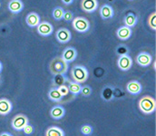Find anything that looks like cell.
Masks as SVG:
<instances>
[{"label": "cell", "mask_w": 156, "mask_h": 136, "mask_svg": "<svg viewBox=\"0 0 156 136\" xmlns=\"http://www.w3.org/2000/svg\"><path fill=\"white\" fill-rule=\"evenodd\" d=\"M130 1H131V0H130Z\"/></svg>", "instance_id": "8d00e7d4"}, {"label": "cell", "mask_w": 156, "mask_h": 136, "mask_svg": "<svg viewBox=\"0 0 156 136\" xmlns=\"http://www.w3.org/2000/svg\"><path fill=\"white\" fill-rule=\"evenodd\" d=\"M71 75L74 80V82L78 83V84H83L84 83L89 76L88 70L83 66V65H75L72 68L71 71Z\"/></svg>", "instance_id": "3957f363"}, {"label": "cell", "mask_w": 156, "mask_h": 136, "mask_svg": "<svg viewBox=\"0 0 156 136\" xmlns=\"http://www.w3.org/2000/svg\"><path fill=\"white\" fill-rule=\"evenodd\" d=\"M101 96H102L103 100H105V101H106V102H110L111 100H113L114 97H115L113 87H111V86H106V87H105V88L103 89V91H102Z\"/></svg>", "instance_id": "44dd1931"}, {"label": "cell", "mask_w": 156, "mask_h": 136, "mask_svg": "<svg viewBox=\"0 0 156 136\" xmlns=\"http://www.w3.org/2000/svg\"><path fill=\"white\" fill-rule=\"evenodd\" d=\"M63 19L66 21V22H70L74 19V15L71 11H66L64 13V16H63Z\"/></svg>", "instance_id": "4dcf8cb0"}, {"label": "cell", "mask_w": 156, "mask_h": 136, "mask_svg": "<svg viewBox=\"0 0 156 136\" xmlns=\"http://www.w3.org/2000/svg\"><path fill=\"white\" fill-rule=\"evenodd\" d=\"M142 90L143 86L138 81H131L126 85V91L133 95H138L139 93H141Z\"/></svg>", "instance_id": "7c38bea8"}, {"label": "cell", "mask_w": 156, "mask_h": 136, "mask_svg": "<svg viewBox=\"0 0 156 136\" xmlns=\"http://www.w3.org/2000/svg\"><path fill=\"white\" fill-rule=\"evenodd\" d=\"M152 61H153V58H152V55L146 52H142L140 53L137 57H136V63L140 65V66H143V67H147L149 66L151 64H152Z\"/></svg>", "instance_id": "ba28073f"}, {"label": "cell", "mask_w": 156, "mask_h": 136, "mask_svg": "<svg viewBox=\"0 0 156 136\" xmlns=\"http://www.w3.org/2000/svg\"><path fill=\"white\" fill-rule=\"evenodd\" d=\"M83 96L84 97H88L92 94V88L88 85H85V86H83L82 89H81V92H80Z\"/></svg>", "instance_id": "f1b7e54d"}, {"label": "cell", "mask_w": 156, "mask_h": 136, "mask_svg": "<svg viewBox=\"0 0 156 136\" xmlns=\"http://www.w3.org/2000/svg\"><path fill=\"white\" fill-rule=\"evenodd\" d=\"M117 65L122 71H129L133 66V60L128 54L119 56L117 60Z\"/></svg>", "instance_id": "8992f818"}, {"label": "cell", "mask_w": 156, "mask_h": 136, "mask_svg": "<svg viewBox=\"0 0 156 136\" xmlns=\"http://www.w3.org/2000/svg\"><path fill=\"white\" fill-rule=\"evenodd\" d=\"M48 98L53 101V102H55V103H59L62 101L63 99V96L61 95V93L59 92L58 88L56 87H53L51 88L50 91L48 92Z\"/></svg>", "instance_id": "d6986e66"}, {"label": "cell", "mask_w": 156, "mask_h": 136, "mask_svg": "<svg viewBox=\"0 0 156 136\" xmlns=\"http://www.w3.org/2000/svg\"><path fill=\"white\" fill-rule=\"evenodd\" d=\"M26 23L30 27H36V26H37L39 25V23H40V16H39V15L37 13H35V12L29 13L27 16Z\"/></svg>", "instance_id": "2e32d148"}, {"label": "cell", "mask_w": 156, "mask_h": 136, "mask_svg": "<svg viewBox=\"0 0 156 136\" xmlns=\"http://www.w3.org/2000/svg\"><path fill=\"white\" fill-rule=\"evenodd\" d=\"M58 88V91H59V92L61 93V95L64 97V96H66L67 94H68V92H69V90H68V87L66 85H61V86H59V87H57Z\"/></svg>", "instance_id": "1f68e13d"}, {"label": "cell", "mask_w": 156, "mask_h": 136, "mask_svg": "<svg viewBox=\"0 0 156 136\" xmlns=\"http://www.w3.org/2000/svg\"><path fill=\"white\" fill-rule=\"evenodd\" d=\"M67 82H68V79L63 75H54V78L52 80L53 86L56 87V88L61 86V85H64Z\"/></svg>", "instance_id": "ffe728a7"}, {"label": "cell", "mask_w": 156, "mask_h": 136, "mask_svg": "<svg viewBox=\"0 0 156 136\" xmlns=\"http://www.w3.org/2000/svg\"><path fill=\"white\" fill-rule=\"evenodd\" d=\"M66 114V110L61 105H55L54 106L50 111V115L55 120H60L62 119Z\"/></svg>", "instance_id": "5bb4252c"}, {"label": "cell", "mask_w": 156, "mask_h": 136, "mask_svg": "<svg viewBox=\"0 0 156 136\" xmlns=\"http://www.w3.org/2000/svg\"><path fill=\"white\" fill-rule=\"evenodd\" d=\"M45 136H65V132L57 126H51L47 128Z\"/></svg>", "instance_id": "603a6c76"}, {"label": "cell", "mask_w": 156, "mask_h": 136, "mask_svg": "<svg viewBox=\"0 0 156 136\" xmlns=\"http://www.w3.org/2000/svg\"><path fill=\"white\" fill-rule=\"evenodd\" d=\"M49 69L53 75H65L68 70V63H66L61 56H56L50 62Z\"/></svg>", "instance_id": "6da1fadb"}, {"label": "cell", "mask_w": 156, "mask_h": 136, "mask_svg": "<svg viewBox=\"0 0 156 136\" xmlns=\"http://www.w3.org/2000/svg\"><path fill=\"white\" fill-rule=\"evenodd\" d=\"M98 7L97 0H82L81 8L86 13H94Z\"/></svg>", "instance_id": "30bf717a"}, {"label": "cell", "mask_w": 156, "mask_h": 136, "mask_svg": "<svg viewBox=\"0 0 156 136\" xmlns=\"http://www.w3.org/2000/svg\"><path fill=\"white\" fill-rule=\"evenodd\" d=\"M139 109L145 114H152L155 112V100L151 96H143L139 101Z\"/></svg>", "instance_id": "7a4b0ae2"}, {"label": "cell", "mask_w": 156, "mask_h": 136, "mask_svg": "<svg viewBox=\"0 0 156 136\" xmlns=\"http://www.w3.org/2000/svg\"><path fill=\"white\" fill-rule=\"evenodd\" d=\"M65 5H71L73 2H74V0H61Z\"/></svg>", "instance_id": "d6a6232c"}, {"label": "cell", "mask_w": 156, "mask_h": 136, "mask_svg": "<svg viewBox=\"0 0 156 136\" xmlns=\"http://www.w3.org/2000/svg\"><path fill=\"white\" fill-rule=\"evenodd\" d=\"M137 21H138V18H137V16H136L135 15H133V14H128V15L124 17V20H123L125 26H128V27H130V28L135 26L136 24H137Z\"/></svg>", "instance_id": "7402d4cb"}, {"label": "cell", "mask_w": 156, "mask_h": 136, "mask_svg": "<svg viewBox=\"0 0 156 136\" xmlns=\"http://www.w3.org/2000/svg\"><path fill=\"white\" fill-rule=\"evenodd\" d=\"M100 16L103 19H109L114 16V9L109 5H104L100 8Z\"/></svg>", "instance_id": "ac0fdd59"}, {"label": "cell", "mask_w": 156, "mask_h": 136, "mask_svg": "<svg viewBox=\"0 0 156 136\" xmlns=\"http://www.w3.org/2000/svg\"><path fill=\"white\" fill-rule=\"evenodd\" d=\"M68 90L69 92L74 94V95H77L81 92V89H82V85L81 84H78L76 82H71L68 80Z\"/></svg>", "instance_id": "cb8c5ba5"}, {"label": "cell", "mask_w": 156, "mask_h": 136, "mask_svg": "<svg viewBox=\"0 0 156 136\" xmlns=\"http://www.w3.org/2000/svg\"><path fill=\"white\" fill-rule=\"evenodd\" d=\"M73 27L78 33H86L90 29V24L86 18L77 16L73 19Z\"/></svg>", "instance_id": "277c9868"}, {"label": "cell", "mask_w": 156, "mask_h": 136, "mask_svg": "<svg viewBox=\"0 0 156 136\" xmlns=\"http://www.w3.org/2000/svg\"><path fill=\"white\" fill-rule=\"evenodd\" d=\"M116 36L120 40H122V41L128 40L132 37V28L122 26L117 29Z\"/></svg>", "instance_id": "4fadbf2b"}, {"label": "cell", "mask_w": 156, "mask_h": 136, "mask_svg": "<svg viewBox=\"0 0 156 136\" xmlns=\"http://www.w3.org/2000/svg\"><path fill=\"white\" fill-rule=\"evenodd\" d=\"M148 26H149V27L152 29V30H154V31H155L156 30V13L155 12H154V13H152L150 16H149V17H148Z\"/></svg>", "instance_id": "484cf974"}, {"label": "cell", "mask_w": 156, "mask_h": 136, "mask_svg": "<svg viewBox=\"0 0 156 136\" xmlns=\"http://www.w3.org/2000/svg\"><path fill=\"white\" fill-rule=\"evenodd\" d=\"M115 53L119 56L122 55H126L129 53V48L125 45H119L115 49Z\"/></svg>", "instance_id": "4316f807"}, {"label": "cell", "mask_w": 156, "mask_h": 136, "mask_svg": "<svg viewBox=\"0 0 156 136\" xmlns=\"http://www.w3.org/2000/svg\"><path fill=\"white\" fill-rule=\"evenodd\" d=\"M22 131L24 132V134H25L26 135H31V134L34 133V127H33L31 124H27L24 127V129H23Z\"/></svg>", "instance_id": "f546056e"}, {"label": "cell", "mask_w": 156, "mask_h": 136, "mask_svg": "<svg viewBox=\"0 0 156 136\" xmlns=\"http://www.w3.org/2000/svg\"><path fill=\"white\" fill-rule=\"evenodd\" d=\"M55 38L61 44H66L71 40V32L66 28H60L55 33Z\"/></svg>", "instance_id": "52a82bcc"}, {"label": "cell", "mask_w": 156, "mask_h": 136, "mask_svg": "<svg viewBox=\"0 0 156 136\" xmlns=\"http://www.w3.org/2000/svg\"><path fill=\"white\" fill-rule=\"evenodd\" d=\"M12 103L9 100L5 98L0 99V114L1 115H6L12 111Z\"/></svg>", "instance_id": "e0dca14e"}, {"label": "cell", "mask_w": 156, "mask_h": 136, "mask_svg": "<svg viewBox=\"0 0 156 136\" xmlns=\"http://www.w3.org/2000/svg\"><path fill=\"white\" fill-rule=\"evenodd\" d=\"M2 69H3V65H2V64H1V62H0V73L2 72Z\"/></svg>", "instance_id": "e575fe53"}, {"label": "cell", "mask_w": 156, "mask_h": 136, "mask_svg": "<svg viewBox=\"0 0 156 136\" xmlns=\"http://www.w3.org/2000/svg\"><path fill=\"white\" fill-rule=\"evenodd\" d=\"M0 136H13L11 134H9V133H2Z\"/></svg>", "instance_id": "836d02e7"}, {"label": "cell", "mask_w": 156, "mask_h": 136, "mask_svg": "<svg viewBox=\"0 0 156 136\" xmlns=\"http://www.w3.org/2000/svg\"><path fill=\"white\" fill-rule=\"evenodd\" d=\"M0 6H1V3H0Z\"/></svg>", "instance_id": "d590c367"}, {"label": "cell", "mask_w": 156, "mask_h": 136, "mask_svg": "<svg viewBox=\"0 0 156 136\" xmlns=\"http://www.w3.org/2000/svg\"><path fill=\"white\" fill-rule=\"evenodd\" d=\"M66 63H71L77 57V51L74 47H67L64 50L61 56Z\"/></svg>", "instance_id": "8fae6325"}, {"label": "cell", "mask_w": 156, "mask_h": 136, "mask_svg": "<svg viewBox=\"0 0 156 136\" xmlns=\"http://www.w3.org/2000/svg\"><path fill=\"white\" fill-rule=\"evenodd\" d=\"M81 133L84 136L92 135L93 134V127L90 124H84L81 127Z\"/></svg>", "instance_id": "83f0119b"}, {"label": "cell", "mask_w": 156, "mask_h": 136, "mask_svg": "<svg viewBox=\"0 0 156 136\" xmlns=\"http://www.w3.org/2000/svg\"><path fill=\"white\" fill-rule=\"evenodd\" d=\"M28 119L24 114H17L16 115L12 120V127L16 131H22L24 127L28 124Z\"/></svg>", "instance_id": "5b68a950"}, {"label": "cell", "mask_w": 156, "mask_h": 136, "mask_svg": "<svg viewBox=\"0 0 156 136\" xmlns=\"http://www.w3.org/2000/svg\"><path fill=\"white\" fill-rule=\"evenodd\" d=\"M8 9L13 14H18L24 9V4L21 0H11L8 3Z\"/></svg>", "instance_id": "9a60e30c"}, {"label": "cell", "mask_w": 156, "mask_h": 136, "mask_svg": "<svg viewBox=\"0 0 156 136\" xmlns=\"http://www.w3.org/2000/svg\"><path fill=\"white\" fill-rule=\"evenodd\" d=\"M64 13H65L64 8H63V7H60V6H57V7H55V8L53 10V17H54L55 20L60 21L61 19H63Z\"/></svg>", "instance_id": "d4e9b609"}, {"label": "cell", "mask_w": 156, "mask_h": 136, "mask_svg": "<svg viewBox=\"0 0 156 136\" xmlns=\"http://www.w3.org/2000/svg\"><path fill=\"white\" fill-rule=\"evenodd\" d=\"M37 32L42 37H48L53 34L54 27L49 22H41L37 26Z\"/></svg>", "instance_id": "9c48e42d"}]
</instances>
